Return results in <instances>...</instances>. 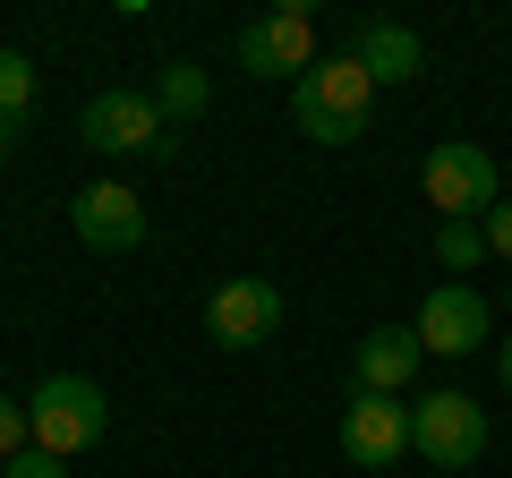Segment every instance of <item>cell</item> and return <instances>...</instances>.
<instances>
[{"label": "cell", "mask_w": 512, "mask_h": 478, "mask_svg": "<svg viewBox=\"0 0 512 478\" xmlns=\"http://www.w3.org/2000/svg\"><path fill=\"white\" fill-rule=\"evenodd\" d=\"M291 120L299 137H316V146H359L367 120H376V77L359 69V60H316L308 77H291Z\"/></svg>", "instance_id": "obj_1"}, {"label": "cell", "mask_w": 512, "mask_h": 478, "mask_svg": "<svg viewBox=\"0 0 512 478\" xmlns=\"http://www.w3.org/2000/svg\"><path fill=\"white\" fill-rule=\"evenodd\" d=\"M26 419H35V444H43V453L77 461L86 444H103L111 402H103V385H94V376H43V385L26 393Z\"/></svg>", "instance_id": "obj_2"}, {"label": "cell", "mask_w": 512, "mask_h": 478, "mask_svg": "<svg viewBox=\"0 0 512 478\" xmlns=\"http://www.w3.org/2000/svg\"><path fill=\"white\" fill-rule=\"evenodd\" d=\"M410 453H419L427 470H478V461H487V410L461 385L410 402Z\"/></svg>", "instance_id": "obj_3"}, {"label": "cell", "mask_w": 512, "mask_h": 478, "mask_svg": "<svg viewBox=\"0 0 512 478\" xmlns=\"http://www.w3.org/2000/svg\"><path fill=\"white\" fill-rule=\"evenodd\" d=\"M419 188H427V205H436L444 222H487L495 205H504V188H495V154L470 146V137H453V146L427 154Z\"/></svg>", "instance_id": "obj_4"}, {"label": "cell", "mask_w": 512, "mask_h": 478, "mask_svg": "<svg viewBox=\"0 0 512 478\" xmlns=\"http://www.w3.org/2000/svg\"><path fill=\"white\" fill-rule=\"evenodd\" d=\"M77 137H86L94 154H171V120L154 111V94H128V86L86 94Z\"/></svg>", "instance_id": "obj_5"}, {"label": "cell", "mask_w": 512, "mask_h": 478, "mask_svg": "<svg viewBox=\"0 0 512 478\" xmlns=\"http://www.w3.org/2000/svg\"><path fill=\"white\" fill-rule=\"evenodd\" d=\"M239 69L248 77H308L316 69V18L308 0H291V9H274V18H248L239 26Z\"/></svg>", "instance_id": "obj_6"}, {"label": "cell", "mask_w": 512, "mask_h": 478, "mask_svg": "<svg viewBox=\"0 0 512 478\" xmlns=\"http://www.w3.org/2000/svg\"><path fill=\"white\" fill-rule=\"evenodd\" d=\"M205 333H214L222 350H265L282 333V291L265 274H239V282H222L214 299H205Z\"/></svg>", "instance_id": "obj_7"}, {"label": "cell", "mask_w": 512, "mask_h": 478, "mask_svg": "<svg viewBox=\"0 0 512 478\" xmlns=\"http://www.w3.org/2000/svg\"><path fill=\"white\" fill-rule=\"evenodd\" d=\"M69 222H77V239H86L94 257H128V248L146 239V197L120 188V180H86L69 197Z\"/></svg>", "instance_id": "obj_8"}, {"label": "cell", "mask_w": 512, "mask_h": 478, "mask_svg": "<svg viewBox=\"0 0 512 478\" xmlns=\"http://www.w3.org/2000/svg\"><path fill=\"white\" fill-rule=\"evenodd\" d=\"M487 299L470 291V282H436V291L419 299V316H410V333H419V350H436V359H470L478 342H487Z\"/></svg>", "instance_id": "obj_9"}, {"label": "cell", "mask_w": 512, "mask_h": 478, "mask_svg": "<svg viewBox=\"0 0 512 478\" xmlns=\"http://www.w3.org/2000/svg\"><path fill=\"white\" fill-rule=\"evenodd\" d=\"M342 453L359 461V470H393V461L410 453V410L393 402V393H350V410H342Z\"/></svg>", "instance_id": "obj_10"}, {"label": "cell", "mask_w": 512, "mask_h": 478, "mask_svg": "<svg viewBox=\"0 0 512 478\" xmlns=\"http://www.w3.org/2000/svg\"><path fill=\"white\" fill-rule=\"evenodd\" d=\"M427 368V350H419V333L410 325H376V333H359V368H350V393H393L402 402V385Z\"/></svg>", "instance_id": "obj_11"}, {"label": "cell", "mask_w": 512, "mask_h": 478, "mask_svg": "<svg viewBox=\"0 0 512 478\" xmlns=\"http://www.w3.org/2000/svg\"><path fill=\"white\" fill-rule=\"evenodd\" d=\"M350 60H359V69L376 77V94H384V86H410V77L427 69V43L410 35L402 18H367L359 43H350Z\"/></svg>", "instance_id": "obj_12"}, {"label": "cell", "mask_w": 512, "mask_h": 478, "mask_svg": "<svg viewBox=\"0 0 512 478\" xmlns=\"http://www.w3.org/2000/svg\"><path fill=\"white\" fill-rule=\"evenodd\" d=\"M205 103H214V86H205L197 60H163V77H154V111H163V120H205Z\"/></svg>", "instance_id": "obj_13"}, {"label": "cell", "mask_w": 512, "mask_h": 478, "mask_svg": "<svg viewBox=\"0 0 512 478\" xmlns=\"http://www.w3.org/2000/svg\"><path fill=\"white\" fill-rule=\"evenodd\" d=\"M436 265H444V274L487 265V231H478V222H436Z\"/></svg>", "instance_id": "obj_14"}, {"label": "cell", "mask_w": 512, "mask_h": 478, "mask_svg": "<svg viewBox=\"0 0 512 478\" xmlns=\"http://www.w3.org/2000/svg\"><path fill=\"white\" fill-rule=\"evenodd\" d=\"M26 111H35V60H26V52H0V120L18 129Z\"/></svg>", "instance_id": "obj_15"}, {"label": "cell", "mask_w": 512, "mask_h": 478, "mask_svg": "<svg viewBox=\"0 0 512 478\" xmlns=\"http://www.w3.org/2000/svg\"><path fill=\"white\" fill-rule=\"evenodd\" d=\"M26 444H35V419H26L18 393H0V461H18Z\"/></svg>", "instance_id": "obj_16"}, {"label": "cell", "mask_w": 512, "mask_h": 478, "mask_svg": "<svg viewBox=\"0 0 512 478\" xmlns=\"http://www.w3.org/2000/svg\"><path fill=\"white\" fill-rule=\"evenodd\" d=\"M0 478H69V461H60V453H43V444H26L18 461H0Z\"/></svg>", "instance_id": "obj_17"}, {"label": "cell", "mask_w": 512, "mask_h": 478, "mask_svg": "<svg viewBox=\"0 0 512 478\" xmlns=\"http://www.w3.org/2000/svg\"><path fill=\"white\" fill-rule=\"evenodd\" d=\"M478 231H487V257H512V197H504V205H495V214H487V222H478Z\"/></svg>", "instance_id": "obj_18"}, {"label": "cell", "mask_w": 512, "mask_h": 478, "mask_svg": "<svg viewBox=\"0 0 512 478\" xmlns=\"http://www.w3.org/2000/svg\"><path fill=\"white\" fill-rule=\"evenodd\" d=\"M495 376H504V393H512V333L495 342Z\"/></svg>", "instance_id": "obj_19"}, {"label": "cell", "mask_w": 512, "mask_h": 478, "mask_svg": "<svg viewBox=\"0 0 512 478\" xmlns=\"http://www.w3.org/2000/svg\"><path fill=\"white\" fill-rule=\"evenodd\" d=\"M9 137H18V129H9V120H0V163H9Z\"/></svg>", "instance_id": "obj_20"}, {"label": "cell", "mask_w": 512, "mask_h": 478, "mask_svg": "<svg viewBox=\"0 0 512 478\" xmlns=\"http://www.w3.org/2000/svg\"><path fill=\"white\" fill-rule=\"evenodd\" d=\"M504 308H512V291H504Z\"/></svg>", "instance_id": "obj_21"}]
</instances>
